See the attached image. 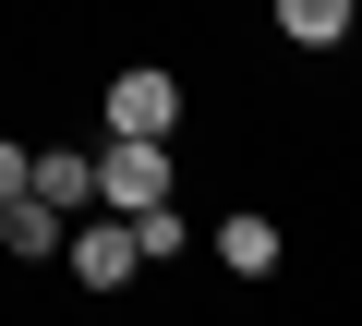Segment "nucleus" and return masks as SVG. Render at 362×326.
<instances>
[{
	"mask_svg": "<svg viewBox=\"0 0 362 326\" xmlns=\"http://www.w3.org/2000/svg\"><path fill=\"white\" fill-rule=\"evenodd\" d=\"M97 206H109V218L169 206V145H157V133H109V145H97Z\"/></svg>",
	"mask_w": 362,
	"mask_h": 326,
	"instance_id": "obj_1",
	"label": "nucleus"
},
{
	"mask_svg": "<svg viewBox=\"0 0 362 326\" xmlns=\"http://www.w3.org/2000/svg\"><path fill=\"white\" fill-rule=\"evenodd\" d=\"M109 133H157V145H169V133H181V85L133 61V73L109 85Z\"/></svg>",
	"mask_w": 362,
	"mask_h": 326,
	"instance_id": "obj_2",
	"label": "nucleus"
},
{
	"mask_svg": "<svg viewBox=\"0 0 362 326\" xmlns=\"http://www.w3.org/2000/svg\"><path fill=\"white\" fill-rule=\"evenodd\" d=\"M61 254H73L85 290H121V278L145 266V254H133V218H121V230H109V218H97V230H61Z\"/></svg>",
	"mask_w": 362,
	"mask_h": 326,
	"instance_id": "obj_3",
	"label": "nucleus"
},
{
	"mask_svg": "<svg viewBox=\"0 0 362 326\" xmlns=\"http://www.w3.org/2000/svg\"><path fill=\"white\" fill-rule=\"evenodd\" d=\"M218 254H230V278H278V218H218Z\"/></svg>",
	"mask_w": 362,
	"mask_h": 326,
	"instance_id": "obj_4",
	"label": "nucleus"
},
{
	"mask_svg": "<svg viewBox=\"0 0 362 326\" xmlns=\"http://www.w3.org/2000/svg\"><path fill=\"white\" fill-rule=\"evenodd\" d=\"M350 25H362L350 0H278V37H290V49H338Z\"/></svg>",
	"mask_w": 362,
	"mask_h": 326,
	"instance_id": "obj_5",
	"label": "nucleus"
},
{
	"mask_svg": "<svg viewBox=\"0 0 362 326\" xmlns=\"http://www.w3.org/2000/svg\"><path fill=\"white\" fill-rule=\"evenodd\" d=\"M37 194L73 218V206H97V145H61V157H37Z\"/></svg>",
	"mask_w": 362,
	"mask_h": 326,
	"instance_id": "obj_6",
	"label": "nucleus"
},
{
	"mask_svg": "<svg viewBox=\"0 0 362 326\" xmlns=\"http://www.w3.org/2000/svg\"><path fill=\"white\" fill-rule=\"evenodd\" d=\"M61 230H73V218H61L49 194H13V206H0V242H13V254H61Z\"/></svg>",
	"mask_w": 362,
	"mask_h": 326,
	"instance_id": "obj_7",
	"label": "nucleus"
},
{
	"mask_svg": "<svg viewBox=\"0 0 362 326\" xmlns=\"http://www.w3.org/2000/svg\"><path fill=\"white\" fill-rule=\"evenodd\" d=\"M181 242H194V218H181V206H145V218H133V254H145V266L181 254Z\"/></svg>",
	"mask_w": 362,
	"mask_h": 326,
	"instance_id": "obj_8",
	"label": "nucleus"
},
{
	"mask_svg": "<svg viewBox=\"0 0 362 326\" xmlns=\"http://www.w3.org/2000/svg\"><path fill=\"white\" fill-rule=\"evenodd\" d=\"M13 194H37V157H25L13 133H0V206H13Z\"/></svg>",
	"mask_w": 362,
	"mask_h": 326,
	"instance_id": "obj_9",
	"label": "nucleus"
}]
</instances>
